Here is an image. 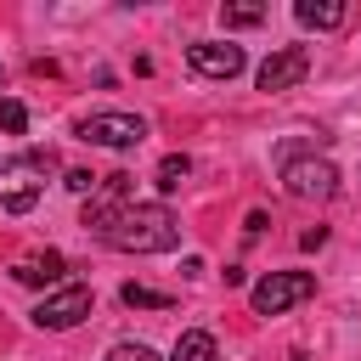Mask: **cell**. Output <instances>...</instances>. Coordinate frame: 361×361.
Wrapping results in <instances>:
<instances>
[{
    "mask_svg": "<svg viewBox=\"0 0 361 361\" xmlns=\"http://www.w3.org/2000/svg\"><path fill=\"white\" fill-rule=\"evenodd\" d=\"M305 73H310V51L305 45H282V51H271L259 62L254 85L259 90H293V85H305Z\"/></svg>",
    "mask_w": 361,
    "mask_h": 361,
    "instance_id": "cell-8",
    "label": "cell"
},
{
    "mask_svg": "<svg viewBox=\"0 0 361 361\" xmlns=\"http://www.w3.org/2000/svg\"><path fill=\"white\" fill-rule=\"evenodd\" d=\"M186 175H192V158L186 152H169V158H158V175L152 180H158V192H180Z\"/></svg>",
    "mask_w": 361,
    "mask_h": 361,
    "instance_id": "cell-12",
    "label": "cell"
},
{
    "mask_svg": "<svg viewBox=\"0 0 361 361\" xmlns=\"http://www.w3.org/2000/svg\"><path fill=\"white\" fill-rule=\"evenodd\" d=\"M169 361H214V338L209 333H180L175 350H169Z\"/></svg>",
    "mask_w": 361,
    "mask_h": 361,
    "instance_id": "cell-13",
    "label": "cell"
},
{
    "mask_svg": "<svg viewBox=\"0 0 361 361\" xmlns=\"http://www.w3.org/2000/svg\"><path fill=\"white\" fill-rule=\"evenodd\" d=\"M186 62H192V73H203V79H237L243 73V45H231V39H192L186 45Z\"/></svg>",
    "mask_w": 361,
    "mask_h": 361,
    "instance_id": "cell-7",
    "label": "cell"
},
{
    "mask_svg": "<svg viewBox=\"0 0 361 361\" xmlns=\"http://www.w3.org/2000/svg\"><path fill=\"white\" fill-rule=\"evenodd\" d=\"M62 186H68V192H79V197H85V192L96 197V192H102V175H90V169H68V175H62Z\"/></svg>",
    "mask_w": 361,
    "mask_h": 361,
    "instance_id": "cell-17",
    "label": "cell"
},
{
    "mask_svg": "<svg viewBox=\"0 0 361 361\" xmlns=\"http://www.w3.org/2000/svg\"><path fill=\"white\" fill-rule=\"evenodd\" d=\"M282 186H288V197H299V203H327L333 192H338V169L327 164V158H282Z\"/></svg>",
    "mask_w": 361,
    "mask_h": 361,
    "instance_id": "cell-4",
    "label": "cell"
},
{
    "mask_svg": "<svg viewBox=\"0 0 361 361\" xmlns=\"http://www.w3.org/2000/svg\"><path fill=\"white\" fill-rule=\"evenodd\" d=\"M107 361H158V350H152V344H141V338H124V344H113V350H107Z\"/></svg>",
    "mask_w": 361,
    "mask_h": 361,
    "instance_id": "cell-16",
    "label": "cell"
},
{
    "mask_svg": "<svg viewBox=\"0 0 361 361\" xmlns=\"http://www.w3.org/2000/svg\"><path fill=\"white\" fill-rule=\"evenodd\" d=\"M85 231L102 237L118 254H169L180 243V220L164 203H107V197H90Z\"/></svg>",
    "mask_w": 361,
    "mask_h": 361,
    "instance_id": "cell-1",
    "label": "cell"
},
{
    "mask_svg": "<svg viewBox=\"0 0 361 361\" xmlns=\"http://www.w3.org/2000/svg\"><path fill=\"white\" fill-rule=\"evenodd\" d=\"M310 293H316V276L310 271H265L248 288V305H254V316H282V310L305 305Z\"/></svg>",
    "mask_w": 361,
    "mask_h": 361,
    "instance_id": "cell-3",
    "label": "cell"
},
{
    "mask_svg": "<svg viewBox=\"0 0 361 361\" xmlns=\"http://www.w3.org/2000/svg\"><path fill=\"white\" fill-rule=\"evenodd\" d=\"M11 276H17L23 288H62V276H68V259H62L56 248H45V254H23V259L11 265Z\"/></svg>",
    "mask_w": 361,
    "mask_h": 361,
    "instance_id": "cell-9",
    "label": "cell"
},
{
    "mask_svg": "<svg viewBox=\"0 0 361 361\" xmlns=\"http://www.w3.org/2000/svg\"><path fill=\"white\" fill-rule=\"evenodd\" d=\"M51 169H56V152H51V147H45V152L34 147V152H23V158H6V164H0V209L28 214V209L39 203Z\"/></svg>",
    "mask_w": 361,
    "mask_h": 361,
    "instance_id": "cell-2",
    "label": "cell"
},
{
    "mask_svg": "<svg viewBox=\"0 0 361 361\" xmlns=\"http://www.w3.org/2000/svg\"><path fill=\"white\" fill-rule=\"evenodd\" d=\"M79 141L130 152V147L147 141V118H141V113H90V118H79Z\"/></svg>",
    "mask_w": 361,
    "mask_h": 361,
    "instance_id": "cell-6",
    "label": "cell"
},
{
    "mask_svg": "<svg viewBox=\"0 0 361 361\" xmlns=\"http://www.w3.org/2000/svg\"><path fill=\"white\" fill-rule=\"evenodd\" d=\"M293 17H299L305 28H344L350 6H344V0H299V6H293Z\"/></svg>",
    "mask_w": 361,
    "mask_h": 361,
    "instance_id": "cell-10",
    "label": "cell"
},
{
    "mask_svg": "<svg viewBox=\"0 0 361 361\" xmlns=\"http://www.w3.org/2000/svg\"><path fill=\"white\" fill-rule=\"evenodd\" d=\"M85 316H90V288H85V282H62L56 293H45V299L34 305L28 322H34L39 333H68V327H79Z\"/></svg>",
    "mask_w": 361,
    "mask_h": 361,
    "instance_id": "cell-5",
    "label": "cell"
},
{
    "mask_svg": "<svg viewBox=\"0 0 361 361\" xmlns=\"http://www.w3.org/2000/svg\"><path fill=\"white\" fill-rule=\"evenodd\" d=\"M118 299H124L130 310H169V293H158V288H141V282H124V288H118Z\"/></svg>",
    "mask_w": 361,
    "mask_h": 361,
    "instance_id": "cell-14",
    "label": "cell"
},
{
    "mask_svg": "<svg viewBox=\"0 0 361 361\" xmlns=\"http://www.w3.org/2000/svg\"><path fill=\"white\" fill-rule=\"evenodd\" d=\"M0 130H6V135H23V130H28V107L11 102V96H0Z\"/></svg>",
    "mask_w": 361,
    "mask_h": 361,
    "instance_id": "cell-15",
    "label": "cell"
},
{
    "mask_svg": "<svg viewBox=\"0 0 361 361\" xmlns=\"http://www.w3.org/2000/svg\"><path fill=\"white\" fill-rule=\"evenodd\" d=\"M220 23L226 28H254V23H265V6L259 0H226L220 6Z\"/></svg>",
    "mask_w": 361,
    "mask_h": 361,
    "instance_id": "cell-11",
    "label": "cell"
}]
</instances>
